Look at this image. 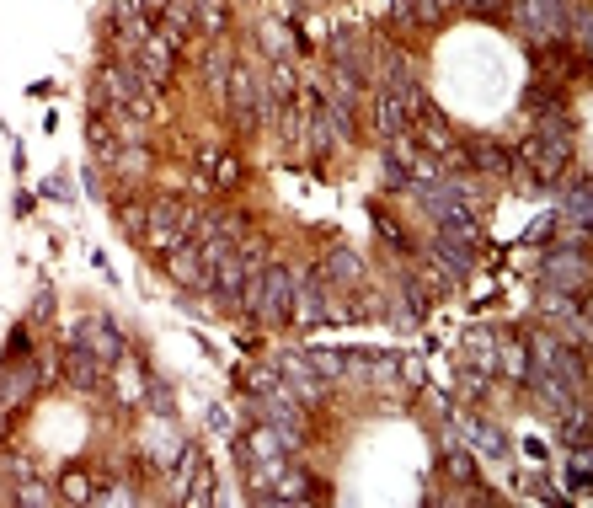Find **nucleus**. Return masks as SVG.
<instances>
[{
    "instance_id": "f257e3e1",
    "label": "nucleus",
    "mask_w": 593,
    "mask_h": 508,
    "mask_svg": "<svg viewBox=\"0 0 593 508\" xmlns=\"http://www.w3.org/2000/svg\"><path fill=\"white\" fill-rule=\"evenodd\" d=\"M567 156H572V145H567V129H561V123H540V134H529L519 145V161L535 177H561Z\"/></svg>"
},
{
    "instance_id": "f03ea898",
    "label": "nucleus",
    "mask_w": 593,
    "mask_h": 508,
    "mask_svg": "<svg viewBox=\"0 0 593 508\" xmlns=\"http://www.w3.org/2000/svg\"><path fill=\"white\" fill-rule=\"evenodd\" d=\"M225 102H230V113H236L241 129H257V123H268V86H262L246 65L230 70V81H225Z\"/></svg>"
},
{
    "instance_id": "7ed1b4c3",
    "label": "nucleus",
    "mask_w": 593,
    "mask_h": 508,
    "mask_svg": "<svg viewBox=\"0 0 593 508\" xmlns=\"http://www.w3.org/2000/svg\"><path fill=\"white\" fill-rule=\"evenodd\" d=\"M257 321L262 327H284L294 321V273L289 268H262V289H257Z\"/></svg>"
},
{
    "instance_id": "20e7f679",
    "label": "nucleus",
    "mask_w": 593,
    "mask_h": 508,
    "mask_svg": "<svg viewBox=\"0 0 593 508\" xmlns=\"http://www.w3.org/2000/svg\"><path fill=\"white\" fill-rule=\"evenodd\" d=\"M246 407H252V418H257L262 428H273V434H278V439H284V444H289V450H294V444H300V439H305V418H300V412H294V407H300V402H289V396H284V391H273V396H262V391H252V402H246Z\"/></svg>"
},
{
    "instance_id": "39448f33",
    "label": "nucleus",
    "mask_w": 593,
    "mask_h": 508,
    "mask_svg": "<svg viewBox=\"0 0 593 508\" xmlns=\"http://www.w3.org/2000/svg\"><path fill=\"white\" fill-rule=\"evenodd\" d=\"M187 230H193V214H182L177 204H155L145 209V241L155 246V252H177V246L187 241Z\"/></svg>"
},
{
    "instance_id": "423d86ee",
    "label": "nucleus",
    "mask_w": 593,
    "mask_h": 508,
    "mask_svg": "<svg viewBox=\"0 0 593 508\" xmlns=\"http://www.w3.org/2000/svg\"><path fill=\"white\" fill-rule=\"evenodd\" d=\"M337 316V305H332V295H326V284H321V273H300L294 279V321L300 327H321V321H332Z\"/></svg>"
},
{
    "instance_id": "0eeeda50",
    "label": "nucleus",
    "mask_w": 593,
    "mask_h": 508,
    "mask_svg": "<svg viewBox=\"0 0 593 508\" xmlns=\"http://www.w3.org/2000/svg\"><path fill=\"white\" fill-rule=\"evenodd\" d=\"M519 27L535 43H556L567 27V0H524L519 6Z\"/></svg>"
},
{
    "instance_id": "6e6552de",
    "label": "nucleus",
    "mask_w": 593,
    "mask_h": 508,
    "mask_svg": "<svg viewBox=\"0 0 593 508\" xmlns=\"http://www.w3.org/2000/svg\"><path fill=\"white\" fill-rule=\"evenodd\" d=\"M278 375H284V396H289V402H321V396H326V380L310 369V359H284V364H278Z\"/></svg>"
},
{
    "instance_id": "1a4fd4ad",
    "label": "nucleus",
    "mask_w": 593,
    "mask_h": 508,
    "mask_svg": "<svg viewBox=\"0 0 593 508\" xmlns=\"http://www.w3.org/2000/svg\"><path fill=\"white\" fill-rule=\"evenodd\" d=\"M583 263H588V257H583V236L572 241V252H561V246H556V252L545 257V284H556V289H567V284H572V289H577V284L588 279V268H583Z\"/></svg>"
},
{
    "instance_id": "9d476101",
    "label": "nucleus",
    "mask_w": 593,
    "mask_h": 508,
    "mask_svg": "<svg viewBox=\"0 0 593 508\" xmlns=\"http://www.w3.org/2000/svg\"><path fill=\"white\" fill-rule=\"evenodd\" d=\"M556 209L567 214V220H572L577 230H588V220H593V204H588V177H583V172H572V182H567V188H556Z\"/></svg>"
},
{
    "instance_id": "9b49d317",
    "label": "nucleus",
    "mask_w": 593,
    "mask_h": 508,
    "mask_svg": "<svg viewBox=\"0 0 593 508\" xmlns=\"http://www.w3.org/2000/svg\"><path fill=\"white\" fill-rule=\"evenodd\" d=\"M166 268H171V279L187 284V289H209V273H204V257H198V246H177V252H166Z\"/></svg>"
},
{
    "instance_id": "f8f14e48",
    "label": "nucleus",
    "mask_w": 593,
    "mask_h": 508,
    "mask_svg": "<svg viewBox=\"0 0 593 508\" xmlns=\"http://www.w3.org/2000/svg\"><path fill=\"white\" fill-rule=\"evenodd\" d=\"M433 257L444 263V279H471V268H476V246H460V241H444V236H433Z\"/></svg>"
},
{
    "instance_id": "ddd939ff",
    "label": "nucleus",
    "mask_w": 593,
    "mask_h": 508,
    "mask_svg": "<svg viewBox=\"0 0 593 508\" xmlns=\"http://www.w3.org/2000/svg\"><path fill=\"white\" fill-rule=\"evenodd\" d=\"M17 369H6L0 375V407H22L27 396H33V386H38V369L33 364H22V359H11Z\"/></svg>"
},
{
    "instance_id": "4468645a",
    "label": "nucleus",
    "mask_w": 593,
    "mask_h": 508,
    "mask_svg": "<svg viewBox=\"0 0 593 508\" xmlns=\"http://www.w3.org/2000/svg\"><path fill=\"white\" fill-rule=\"evenodd\" d=\"M465 364H476L481 375H497V332L492 327H471V332H465Z\"/></svg>"
},
{
    "instance_id": "2eb2a0df",
    "label": "nucleus",
    "mask_w": 593,
    "mask_h": 508,
    "mask_svg": "<svg viewBox=\"0 0 593 508\" xmlns=\"http://www.w3.org/2000/svg\"><path fill=\"white\" fill-rule=\"evenodd\" d=\"M374 123H380L385 145H390V140H407V129H412L407 107H401L396 97H390V91H380V102H374Z\"/></svg>"
},
{
    "instance_id": "dca6fc26",
    "label": "nucleus",
    "mask_w": 593,
    "mask_h": 508,
    "mask_svg": "<svg viewBox=\"0 0 593 508\" xmlns=\"http://www.w3.org/2000/svg\"><path fill=\"white\" fill-rule=\"evenodd\" d=\"M321 284H358V273H364V268H358V257L348 252V246H332V252H326L321 257Z\"/></svg>"
},
{
    "instance_id": "f3484780",
    "label": "nucleus",
    "mask_w": 593,
    "mask_h": 508,
    "mask_svg": "<svg viewBox=\"0 0 593 508\" xmlns=\"http://www.w3.org/2000/svg\"><path fill=\"white\" fill-rule=\"evenodd\" d=\"M460 434H465V444H471V450H481V455H497V460L508 455V439L497 434L492 423H481V418H465V423H460Z\"/></svg>"
},
{
    "instance_id": "a211bd4d",
    "label": "nucleus",
    "mask_w": 593,
    "mask_h": 508,
    "mask_svg": "<svg viewBox=\"0 0 593 508\" xmlns=\"http://www.w3.org/2000/svg\"><path fill=\"white\" fill-rule=\"evenodd\" d=\"M81 337H86V348L97 353L102 364H113L118 353H123V337H118V327H107V321H86Z\"/></svg>"
},
{
    "instance_id": "6ab92c4d",
    "label": "nucleus",
    "mask_w": 593,
    "mask_h": 508,
    "mask_svg": "<svg viewBox=\"0 0 593 508\" xmlns=\"http://www.w3.org/2000/svg\"><path fill=\"white\" fill-rule=\"evenodd\" d=\"M97 364H102V359H97L91 348H70V386H75V391H91V386H97V375H102Z\"/></svg>"
},
{
    "instance_id": "aec40b11",
    "label": "nucleus",
    "mask_w": 593,
    "mask_h": 508,
    "mask_svg": "<svg viewBox=\"0 0 593 508\" xmlns=\"http://www.w3.org/2000/svg\"><path fill=\"white\" fill-rule=\"evenodd\" d=\"M262 43H268V49H273V59H289L294 49L305 54V38H294L284 22H262Z\"/></svg>"
},
{
    "instance_id": "412c9836",
    "label": "nucleus",
    "mask_w": 593,
    "mask_h": 508,
    "mask_svg": "<svg viewBox=\"0 0 593 508\" xmlns=\"http://www.w3.org/2000/svg\"><path fill=\"white\" fill-rule=\"evenodd\" d=\"M305 359H310V369H316L321 380H342V375H348V353H326V348H310Z\"/></svg>"
},
{
    "instance_id": "4be33fe9",
    "label": "nucleus",
    "mask_w": 593,
    "mask_h": 508,
    "mask_svg": "<svg viewBox=\"0 0 593 508\" xmlns=\"http://www.w3.org/2000/svg\"><path fill=\"white\" fill-rule=\"evenodd\" d=\"M65 498H70V503H97V487H91L81 471H70V476H65Z\"/></svg>"
},
{
    "instance_id": "5701e85b",
    "label": "nucleus",
    "mask_w": 593,
    "mask_h": 508,
    "mask_svg": "<svg viewBox=\"0 0 593 508\" xmlns=\"http://www.w3.org/2000/svg\"><path fill=\"white\" fill-rule=\"evenodd\" d=\"M412 6H417L412 17H417V22H428V27H433V22H444L449 11H455V6H449V0H412Z\"/></svg>"
},
{
    "instance_id": "b1692460",
    "label": "nucleus",
    "mask_w": 593,
    "mask_h": 508,
    "mask_svg": "<svg viewBox=\"0 0 593 508\" xmlns=\"http://www.w3.org/2000/svg\"><path fill=\"white\" fill-rule=\"evenodd\" d=\"M252 391H262V396L284 391V375H278V369H252Z\"/></svg>"
},
{
    "instance_id": "393cba45",
    "label": "nucleus",
    "mask_w": 593,
    "mask_h": 508,
    "mask_svg": "<svg viewBox=\"0 0 593 508\" xmlns=\"http://www.w3.org/2000/svg\"><path fill=\"white\" fill-rule=\"evenodd\" d=\"M214 182H220V188H236V182H241V161H236V156H220V172H214Z\"/></svg>"
},
{
    "instance_id": "a878e982",
    "label": "nucleus",
    "mask_w": 593,
    "mask_h": 508,
    "mask_svg": "<svg viewBox=\"0 0 593 508\" xmlns=\"http://www.w3.org/2000/svg\"><path fill=\"white\" fill-rule=\"evenodd\" d=\"M428 300H433V295L423 289V279H407V305H412V316H423V311H428Z\"/></svg>"
},
{
    "instance_id": "bb28decb",
    "label": "nucleus",
    "mask_w": 593,
    "mask_h": 508,
    "mask_svg": "<svg viewBox=\"0 0 593 508\" xmlns=\"http://www.w3.org/2000/svg\"><path fill=\"white\" fill-rule=\"evenodd\" d=\"M17 503H54V492L43 487V482H22L17 487Z\"/></svg>"
},
{
    "instance_id": "cd10ccee",
    "label": "nucleus",
    "mask_w": 593,
    "mask_h": 508,
    "mask_svg": "<svg viewBox=\"0 0 593 508\" xmlns=\"http://www.w3.org/2000/svg\"><path fill=\"white\" fill-rule=\"evenodd\" d=\"M572 38H577V49H588V6L583 0L572 6Z\"/></svg>"
},
{
    "instance_id": "c85d7f7f",
    "label": "nucleus",
    "mask_w": 593,
    "mask_h": 508,
    "mask_svg": "<svg viewBox=\"0 0 593 508\" xmlns=\"http://www.w3.org/2000/svg\"><path fill=\"white\" fill-rule=\"evenodd\" d=\"M118 225L129 230V236H145V209H139V204H129V209L118 214Z\"/></svg>"
},
{
    "instance_id": "c756f323",
    "label": "nucleus",
    "mask_w": 593,
    "mask_h": 508,
    "mask_svg": "<svg viewBox=\"0 0 593 508\" xmlns=\"http://www.w3.org/2000/svg\"><path fill=\"white\" fill-rule=\"evenodd\" d=\"M150 407L161 412V418H171V396H166V386H155V380H150Z\"/></svg>"
},
{
    "instance_id": "7c9ffc66",
    "label": "nucleus",
    "mask_w": 593,
    "mask_h": 508,
    "mask_svg": "<svg viewBox=\"0 0 593 508\" xmlns=\"http://www.w3.org/2000/svg\"><path fill=\"white\" fill-rule=\"evenodd\" d=\"M380 241H390V246H396V252H407V236H401V230L390 225V220H380Z\"/></svg>"
},
{
    "instance_id": "2f4dec72",
    "label": "nucleus",
    "mask_w": 593,
    "mask_h": 508,
    "mask_svg": "<svg viewBox=\"0 0 593 508\" xmlns=\"http://www.w3.org/2000/svg\"><path fill=\"white\" fill-rule=\"evenodd\" d=\"M11 359H27V327L11 332Z\"/></svg>"
},
{
    "instance_id": "473e14b6",
    "label": "nucleus",
    "mask_w": 593,
    "mask_h": 508,
    "mask_svg": "<svg viewBox=\"0 0 593 508\" xmlns=\"http://www.w3.org/2000/svg\"><path fill=\"white\" fill-rule=\"evenodd\" d=\"M460 6H471V11H497L503 0H460Z\"/></svg>"
}]
</instances>
